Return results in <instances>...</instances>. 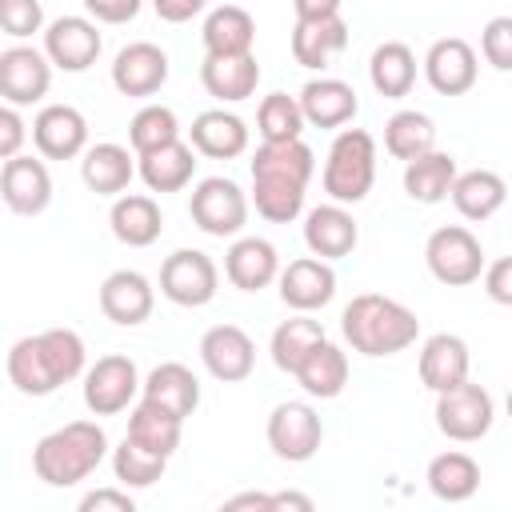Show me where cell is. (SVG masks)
<instances>
[{"mask_svg": "<svg viewBox=\"0 0 512 512\" xmlns=\"http://www.w3.org/2000/svg\"><path fill=\"white\" fill-rule=\"evenodd\" d=\"M84 340L72 328H44L8 348V380L24 396H52L84 372Z\"/></svg>", "mask_w": 512, "mask_h": 512, "instance_id": "6da1fadb", "label": "cell"}, {"mask_svg": "<svg viewBox=\"0 0 512 512\" xmlns=\"http://www.w3.org/2000/svg\"><path fill=\"white\" fill-rule=\"evenodd\" d=\"M340 332L352 344V352L376 360V356H396L412 348L420 336V320L408 304L380 292H364V296H352V304L344 308Z\"/></svg>", "mask_w": 512, "mask_h": 512, "instance_id": "7a4b0ae2", "label": "cell"}, {"mask_svg": "<svg viewBox=\"0 0 512 512\" xmlns=\"http://www.w3.org/2000/svg\"><path fill=\"white\" fill-rule=\"evenodd\" d=\"M108 456V436L96 420H72L48 436L36 440L32 448V472L48 488H72L88 480Z\"/></svg>", "mask_w": 512, "mask_h": 512, "instance_id": "3957f363", "label": "cell"}, {"mask_svg": "<svg viewBox=\"0 0 512 512\" xmlns=\"http://www.w3.org/2000/svg\"><path fill=\"white\" fill-rule=\"evenodd\" d=\"M324 192L336 204H360L376 184V140L364 128H340L324 160Z\"/></svg>", "mask_w": 512, "mask_h": 512, "instance_id": "277c9868", "label": "cell"}, {"mask_svg": "<svg viewBox=\"0 0 512 512\" xmlns=\"http://www.w3.org/2000/svg\"><path fill=\"white\" fill-rule=\"evenodd\" d=\"M424 260H428V272L448 284V288H464V284H476L484 276V248L480 240L464 228V224H444L428 236L424 244Z\"/></svg>", "mask_w": 512, "mask_h": 512, "instance_id": "5b68a950", "label": "cell"}, {"mask_svg": "<svg viewBox=\"0 0 512 512\" xmlns=\"http://www.w3.org/2000/svg\"><path fill=\"white\" fill-rule=\"evenodd\" d=\"M220 288V268L208 252L200 248H176L160 264V292L180 304V308H204L216 300Z\"/></svg>", "mask_w": 512, "mask_h": 512, "instance_id": "8992f818", "label": "cell"}, {"mask_svg": "<svg viewBox=\"0 0 512 512\" xmlns=\"http://www.w3.org/2000/svg\"><path fill=\"white\" fill-rule=\"evenodd\" d=\"M188 212H192V224L208 236H236L244 224H248V196L236 180L228 176H204L196 188H192V200H188Z\"/></svg>", "mask_w": 512, "mask_h": 512, "instance_id": "52a82bcc", "label": "cell"}, {"mask_svg": "<svg viewBox=\"0 0 512 512\" xmlns=\"http://www.w3.org/2000/svg\"><path fill=\"white\" fill-rule=\"evenodd\" d=\"M492 420H496V404H492L488 388L464 380V384H456L448 392H436V428L448 440L472 444V440L488 436Z\"/></svg>", "mask_w": 512, "mask_h": 512, "instance_id": "ba28073f", "label": "cell"}, {"mask_svg": "<svg viewBox=\"0 0 512 512\" xmlns=\"http://www.w3.org/2000/svg\"><path fill=\"white\" fill-rule=\"evenodd\" d=\"M268 448L288 460V464H304L320 452V440H324V424H320V412L304 400H284L272 408L268 416Z\"/></svg>", "mask_w": 512, "mask_h": 512, "instance_id": "9c48e42d", "label": "cell"}, {"mask_svg": "<svg viewBox=\"0 0 512 512\" xmlns=\"http://www.w3.org/2000/svg\"><path fill=\"white\" fill-rule=\"evenodd\" d=\"M140 388H144V380L136 372V360L116 356V352L100 356L84 372V408L92 416H116V412H124L136 400Z\"/></svg>", "mask_w": 512, "mask_h": 512, "instance_id": "30bf717a", "label": "cell"}, {"mask_svg": "<svg viewBox=\"0 0 512 512\" xmlns=\"http://www.w3.org/2000/svg\"><path fill=\"white\" fill-rule=\"evenodd\" d=\"M52 68L56 64L40 48H28V44L4 48L0 52V96H4V104L28 108V104L44 100L48 88H52Z\"/></svg>", "mask_w": 512, "mask_h": 512, "instance_id": "8fae6325", "label": "cell"}, {"mask_svg": "<svg viewBox=\"0 0 512 512\" xmlns=\"http://www.w3.org/2000/svg\"><path fill=\"white\" fill-rule=\"evenodd\" d=\"M32 144L44 160H72L88 152V120L72 104H44L32 120Z\"/></svg>", "mask_w": 512, "mask_h": 512, "instance_id": "7c38bea8", "label": "cell"}, {"mask_svg": "<svg viewBox=\"0 0 512 512\" xmlns=\"http://www.w3.org/2000/svg\"><path fill=\"white\" fill-rule=\"evenodd\" d=\"M112 84L120 96H156L168 84V52L152 40H132L112 60Z\"/></svg>", "mask_w": 512, "mask_h": 512, "instance_id": "4fadbf2b", "label": "cell"}, {"mask_svg": "<svg viewBox=\"0 0 512 512\" xmlns=\"http://www.w3.org/2000/svg\"><path fill=\"white\" fill-rule=\"evenodd\" d=\"M200 360H204L208 376H216L224 384H240L256 368V344L236 324H212L200 336Z\"/></svg>", "mask_w": 512, "mask_h": 512, "instance_id": "5bb4252c", "label": "cell"}, {"mask_svg": "<svg viewBox=\"0 0 512 512\" xmlns=\"http://www.w3.org/2000/svg\"><path fill=\"white\" fill-rule=\"evenodd\" d=\"M104 40L88 16H56L44 28V52L60 72H88L100 56Z\"/></svg>", "mask_w": 512, "mask_h": 512, "instance_id": "9a60e30c", "label": "cell"}, {"mask_svg": "<svg viewBox=\"0 0 512 512\" xmlns=\"http://www.w3.org/2000/svg\"><path fill=\"white\" fill-rule=\"evenodd\" d=\"M476 76H480L476 48L468 40H460V36H444V40H436L424 52V80L440 96H464V92H472Z\"/></svg>", "mask_w": 512, "mask_h": 512, "instance_id": "2e32d148", "label": "cell"}, {"mask_svg": "<svg viewBox=\"0 0 512 512\" xmlns=\"http://www.w3.org/2000/svg\"><path fill=\"white\" fill-rule=\"evenodd\" d=\"M152 308H156V292H152V284H148L144 272L116 268V272L104 276V284H100V312L112 324L136 328V324H144L152 316Z\"/></svg>", "mask_w": 512, "mask_h": 512, "instance_id": "e0dca14e", "label": "cell"}, {"mask_svg": "<svg viewBox=\"0 0 512 512\" xmlns=\"http://www.w3.org/2000/svg\"><path fill=\"white\" fill-rule=\"evenodd\" d=\"M0 196L16 216H40L52 204L48 164L36 156H12L0 168Z\"/></svg>", "mask_w": 512, "mask_h": 512, "instance_id": "ac0fdd59", "label": "cell"}, {"mask_svg": "<svg viewBox=\"0 0 512 512\" xmlns=\"http://www.w3.org/2000/svg\"><path fill=\"white\" fill-rule=\"evenodd\" d=\"M336 296V272L324 256H300L280 268V300L292 312H316Z\"/></svg>", "mask_w": 512, "mask_h": 512, "instance_id": "d6986e66", "label": "cell"}, {"mask_svg": "<svg viewBox=\"0 0 512 512\" xmlns=\"http://www.w3.org/2000/svg\"><path fill=\"white\" fill-rule=\"evenodd\" d=\"M304 244L312 256H324V260H344L352 256V248L360 244V224L356 216L344 208V204H316L308 216H304Z\"/></svg>", "mask_w": 512, "mask_h": 512, "instance_id": "ffe728a7", "label": "cell"}, {"mask_svg": "<svg viewBox=\"0 0 512 512\" xmlns=\"http://www.w3.org/2000/svg\"><path fill=\"white\" fill-rule=\"evenodd\" d=\"M224 276L240 292H260L272 280H280V252L264 236H240L224 252Z\"/></svg>", "mask_w": 512, "mask_h": 512, "instance_id": "44dd1931", "label": "cell"}, {"mask_svg": "<svg viewBox=\"0 0 512 512\" xmlns=\"http://www.w3.org/2000/svg\"><path fill=\"white\" fill-rule=\"evenodd\" d=\"M468 372H472V356L456 332H436L420 344V384L428 392H448L464 384Z\"/></svg>", "mask_w": 512, "mask_h": 512, "instance_id": "7402d4cb", "label": "cell"}, {"mask_svg": "<svg viewBox=\"0 0 512 512\" xmlns=\"http://www.w3.org/2000/svg\"><path fill=\"white\" fill-rule=\"evenodd\" d=\"M200 84L208 96H216L220 104H240L256 92L260 84V64L252 52L244 56H208L204 52V64H200Z\"/></svg>", "mask_w": 512, "mask_h": 512, "instance_id": "603a6c76", "label": "cell"}, {"mask_svg": "<svg viewBox=\"0 0 512 512\" xmlns=\"http://www.w3.org/2000/svg\"><path fill=\"white\" fill-rule=\"evenodd\" d=\"M300 108H304V120L316 128H344L360 112V100H356V88L348 80L320 76V80H308L300 88Z\"/></svg>", "mask_w": 512, "mask_h": 512, "instance_id": "cb8c5ba5", "label": "cell"}, {"mask_svg": "<svg viewBox=\"0 0 512 512\" xmlns=\"http://www.w3.org/2000/svg\"><path fill=\"white\" fill-rule=\"evenodd\" d=\"M188 136H192V148L208 160H236V156L248 152V124L236 112H224V108L200 112L192 120Z\"/></svg>", "mask_w": 512, "mask_h": 512, "instance_id": "d4e9b609", "label": "cell"}, {"mask_svg": "<svg viewBox=\"0 0 512 512\" xmlns=\"http://www.w3.org/2000/svg\"><path fill=\"white\" fill-rule=\"evenodd\" d=\"M136 160H140V156H132L124 144H112V140L92 144V148L84 152V160H80V180H84L88 192H96V196H120V192L132 184V176H140Z\"/></svg>", "mask_w": 512, "mask_h": 512, "instance_id": "484cf974", "label": "cell"}, {"mask_svg": "<svg viewBox=\"0 0 512 512\" xmlns=\"http://www.w3.org/2000/svg\"><path fill=\"white\" fill-rule=\"evenodd\" d=\"M108 224H112V236L128 248H148L160 240L164 232V216H160V204L144 192H124L116 196L112 212H108Z\"/></svg>", "mask_w": 512, "mask_h": 512, "instance_id": "4316f807", "label": "cell"}, {"mask_svg": "<svg viewBox=\"0 0 512 512\" xmlns=\"http://www.w3.org/2000/svg\"><path fill=\"white\" fill-rule=\"evenodd\" d=\"M200 40L208 56H244L256 44V20L240 4H220L204 16Z\"/></svg>", "mask_w": 512, "mask_h": 512, "instance_id": "83f0119b", "label": "cell"}, {"mask_svg": "<svg viewBox=\"0 0 512 512\" xmlns=\"http://www.w3.org/2000/svg\"><path fill=\"white\" fill-rule=\"evenodd\" d=\"M348 48V24L344 16H324V20H296L292 28V56L300 68H328L332 56Z\"/></svg>", "mask_w": 512, "mask_h": 512, "instance_id": "f1b7e54d", "label": "cell"}, {"mask_svg": "<svg viewBox=\"0 0 512 512\" xmlns=\"http://www.w3.org/2000/svg\"><path fill=\"white\" fill-rule=\"evenodd\" d=\"M448 200L456 204V212H460L464 220L480 224V220H492V216L504 208V200H508V184H504L500 172L472 168V172H460V176H456Z\"/></svg>", "mask_w": 512, "mask_h": 512, "instance_id": "f546056e", "label": "cell"}, {"mask_svg": "<svg viewBox=\"0 0 512 512\" xmlns=\"http://www.w3.org/2000/svg\"><path fill=\"white\" fill-rule=\"evenodd\" d=\"M180 436H184V416H176L172 408H164L148 396H140V404L128 412V440H136L148 452L172 456L180 448Z\"/></svg>", "mask_w": 512, "mask_h": 512, "instance_id": "4dcf8cb0", "label": "cell"}, {"mask_svg": "<svg viewBox=\"0 0 512 512\" xmlns=\"http://www.w3.org/2000/svg\"><path fill=\"white\" fill-rule=\"evenodd\" d=\"M456 156L452 152H424L416 160L404 164V192L416 200V204H440L452 196V184H456Z\"/></svg>", "mask_w": 512, "mask_h": 512, "instance_id": "1f68e13d", "label": "cell"}, {"mask_svg": "<svg viewBox=\"0 0 512 512\" xmlns=\"http://www.w3.org/2000/svg\"><path fill=\"white\" fill-rule=\"evenodd\" d=\"M292 376H296V384H300L308 396H316V400H336V396L344 392V384H348V356H344L332 340H320V344L300 360V368H296Z\"/></svg>", "mask_w": 512, "mask_h": 512, "instance_id": "d6a6232c", "label": "cell"}, {"mask_svg": "<svg viewBox=\"0 0 512 512\" xmlns=\"http://www.w3.org/2000/svg\"><path fill=\"white\" fill-rule=\"evenodd\" d=\"M140 396H148V400H156V404H164V408H172L176 416L188 420L196 412V404H200V380L180 360H164L144 376Z\"/></svg>", "mask_w": 512, "mask_h": 512, "instance_id": "836d02e7", "label": "cell"}, {"mask_svg": "<svg viewBox=\"0 0 512 512\" xmlns=\"http://www.w3.org/2000/svg\"><path fill=\"white\" fill-rule=\"evenodd\" d=\"M136 168H140V180L148 184V192H180L196 172V148L184 140H172L156 152H144Z\"/></svg>", "mask_w": 512, "mask_h": 512, "instance_id": "e575fe53", "label": "cell"}, {"mask_svg": "<svg viewBox=\"0 0 512 512\" xmlns=\"http://www.w3.org/2000/svg\"><path fill=\"white\" fill-rule=\"evenodd\" d=\"M428 488L444 504H464L480 488V464L468 452H440L428 464Z\"/></svg>", "mask_w": 512, "mask_h": 512, "instance_id": "d590c367", "label": "cell"}, {"mask_svg": "<svg viewBox=\"0 0 512 512\" xmlns=\"http://www.w3.org/2000/svg\"><path fill=\"white\" fill-rule=\"evenodd\" d=\"M368 80H372V88H376L380 96H388V100L408 96L412 84H416V56H412V48L400 44V40H384V44L372 52V60H368Z\"/></svg>", "mask_w": 512, "mask_h": 512, "instance_id": "8d00e7d4", "label": "cell"}, {"mask_svg": "<svg viewBox=\"0 0 512 512\" xmlns=\"http://www.w3.org/2000/svg\"><path fill=\"white\" fill-rule=\"evenodd\" d=\"M316 172V152L304 140H280V144H260L252 156V176H272V180H292L304 184Z\"/></svg>", "mask_w": 512, "mask_h": 512, "instance_id": "74e56055", "label": "cell"}, {"mask_svg": "<svg viewBox=\"0 0 512 512\" xmlns=\"http://www.w3.org/2000/svg\"><path fill=\"white\" fill-rule=\"evenodd\" d=\"M384 148H388V156H396L404 164L416 160V156H424V152H432L436 148V124H432V116L428 112H416V108L392 112L388 124H384Z\"/></svg>", "mask_w": 512, "mask_h": 512, "instance_id": "f35d334b", "label": "cell"}, {"mask_svg": "<svg viewBox=\"0 0 512 512\" xmlns=\"http://www.w3.org/2000/svg\"><path fill=\"white\" fill-rule=\"evenodd\" d=\"M320 340H328V336H324V324L312 320L308 312H296V316H288L284 324H276V332H272V344H268L272 364L292 376V372L300 368V360H304Z\"/></svg>", "mask_w": 512, "mask_h": 512, "instance_id": "ab89813d", "label": "cell"}, {"mask_svg": "<svg viewBox=\"0 0 512 512\" xmlns=\"http://www.w3.org/2000/svg\"><path fill=\"white\" fill-rule=\"evenodd\" d=\"M304 108H300V96H288V92H272L260 100L256 108V128H260V140L264 144H280V140H300L304 132Z\"/></svg>", "mask_w": 512, "mask_h": 512, "instance_id": "60d3db41", "label": "cell"}, {"mask_svg": "<svg viewBox=\"0 0 512 512\" xmlns=\"http://www.w3.org/2000/svg\"><path fill=\"white\" fill-rule=\"evenodd\" d=\"M304 184L292 180H272V176H252V204L264 220L272 224H292L304 212Z\"/></svg>", "mask_w": 512, "mask_h": 512, "instance_id": "b9f144b4", "label": "cell"}, {"mask_svg": "<svg viewBox=\"0 0 512 512\" xmlns=\"http://www.w3.org/2000/svg\"><path fill=\"white\" fill-rule=\"evenodd\" d=\"M172 140H180V120H176V112L168 104H144L128 124V144H132L136 156L156 152V148H164Z\"/></svg>", "mask_w": 512, "mask_h": 512, "instance_id": "7bdbcfd3", "label": "cell"}, {"mask_svg": "<svg viewBox=\"0 0 512 512\" xmlns=\"http://www.w3.org/2000/svg\"><path fill=\"white\" fill-rule=\"evenodd\" d=\"M164 468H168V456H160V452H148V448H140L136 440H120V448L112 452V472H116V480L124 484V488H152L160 476H164Z\"/></svg>", "mask_w": 512, "mask_h": 512, "instance_id": "ee69618b", "label": "cell"}, {"mask_svg": "<svg viewBox=\"0 0 512 512\" xmlns=\"http://www.w3.org/2000/svg\"><path fill=\"white\" fill-rule=\"evenodd\" d=\"M0 28L12 40H28L36 32H44V8L40 0H0Z\"/></svg>", "mask_w": 512, "mask_h": 512, "instance_id": "f6af8a7d", "label": "cell"}, {"mask_svg": "<svg viewBox=\"0 0 512 512\" xmlns=\"http://www.w3.org/2000/svg\"><path fill=\"white\" fill-rule=\"evenodd\" d=\"M480 52L496 72H512V16H492L484 24Z\"/></svg>", "mask_w": 512, "mask_h": 512, "instance_id": "bcb514c9", "label": "cell"}, {"mask_svg": "<svg viewBox=\"0 0 512 512\" xmlns=\"http://www.w3.org/2000/svg\"><path fill=\"white\" fill-rule=\"evenodd\" d=\"M24 136H28V128H24L20 108H16V104H4V108H0V160L20 156Z\"/></svg>", "mask_w": 512, "mask_h": 512, "instance_id": "7dc6e473", "label": "cell"}, {"mask_svg": "<svg viewBox=\"0 0 512 512\" xmlns=\"http://www.w3.org/2000/svg\"><path fill=\"white\" fill-rule=\"evenodd\" d=\"M484 292H488V300L512 308V256H500L484 268Z\"/></svg>", "mask_w": 512, "mask_h": 512, "instance_id": "c3c4849f", "label": "cell"}, {"mask_svg": "<svg viewBox=\"0 0 512 512\" xmlns=\"http://www.w3.org/2000/svg\"><path fill=\"white\" fill-rule=\"evenodd\" d=\"M80 512H136V500L124 488H96L80 496Z\"/></svg>", "mask_w": 512, "mask_h": 512, "instance_id": "681fc988", "label": "cell"}, {"mask_svg": "<svg viewBox=\"0 0 512 512\" xmlns=\"http://www.w3.org/2000/svg\"><path fill=\"white\" fill-rule=\"evenodd\" d=\"M140 4H144V0H84V8H88L100 24H128V20H136Z\"/></svg>", "mask_w": 512, "mask_h": 512, "instance_id": "f907efd6", "label": "cell"}, {"mask_svg": "<svg viewBox=\"0 0 512 512\" xmlns=\"http://www.w3.org/2000/svg\"><path fill=\"white\" fill-rule=\"evenodd\" d=\"M204 4H208V0H152L156 16H160L164 24H184V20H192Z\"/></svg>", "mask_w": 512, "mask_h": 512, "instance_id": "816d5d0a", "label": "cell"}, {"mask_svg": "<svg viewBox=\"0 0 512 512\" xmlns=\"http://www.w3.org/2000/svg\"><path fill=\"white\" fill-rule=\"evenodd\" d=\"M344 0H292L296 20H324V16H340Z\"/></svg>", "mask_w": 512, "mask_h": 512, "instance_id": "f5cc1de1", "label": "cell"}, {"mask_svg": "<svg viewBox=\"0 0 512 512\" xmlns=\"http://www.w3.org/2000/svg\"><path fill=\"white\" fill-rule=\"evenodd\" d=\"M224 508H228V512H236V508H260V512H272V496H268V492H240V496L224 500Z\"/></svg>", "mask_w": 512, "mask_h": 512, "instance_id": "db71d44e", "label": "cell"}, {"mask_svg": "<svg viewBox=\"0 0 512 512\" xmlns=\"http://www.w3.org/2000/svg\"><path fill=\"white\" fill-rule=\"evenodd\" d=\"M280 508L312 512V496H304V492H276V496H272V512H280Z\"/></svg>", "mask_w": 512, "mask_h": 512, "instance_id": "11a10c76", "label": "cell"}, {"mask_svg": "<svg viewBox=\"0 0 512 512\" xmlns=\"http://www.w3.org/2000/svg\"><path fill=\"white\" fill-rule=\"evenodd\" d=\"M508 420H512V392H508Z\"/></svg>", "mask_w": 512, "mask_h": 512, "instance_id": "9f6ffc18", "label": "cell"}]
</instances>
